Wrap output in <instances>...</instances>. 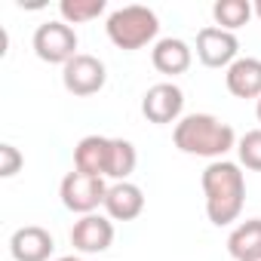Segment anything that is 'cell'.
Masks as SVG:
<instances>
[{
	"instance_id": "cell-12",
	"label": "cell",
	"mask_w": 261,
	"mask_h": 261,
	"mask_svg": "<svg viewBox=\"0 0 261 261\" xmlns=\"http://www.w3.org/2000/svg\"><path fill=\"white\" fill-rule=\"evenodd\" d=\"M151 62H154V68H157L160 74H166V77H178V74H185V71L191 68V62H194V49H191L185 40H178V37H163V40L154 43V49H151Z\"/></svg>"
},
{
	"instance_id": "cell-16",
	"label": "cell",
	"mask_w": 261,
	"mask_h": 261,
	"mask_svg": "<svg viewBox=\"0 0 261 261\" xmlns=\"http://www.w3.org/2000/svg\"><path fill=\"white\" fill-rule=\"evenodd\" d=\"M139 154L136 145L126 139H111V157H108V178L114 181H129V175L136 172Z\"/></svg>"
},
{
	"instance_id": "cell-7",
	"label": "cell",
	"mask_w": 261,
	"mask_h": 261,
	"mask_svg": "<svg viewBox=\"0 0 261 261\" xmlns=\"http://www.w3.org/2000/svg\"><path fill=\"white\" fill-rule=\"evenodd\" d=\"M240 40L237 34L224 31V28H203L197 34V59L206 65V68H230L240 56Z\"/></svg>"
},
{
	"instance_id": "cell-18",
	"label": "cell",
	"mask_w": 261,
	"mask_h": 261,
	"mask_svg": "<svg viewBox=\"0 0 261 261\" xmlns=\"http://www.w3.org/2000/svg\"><path fill=\"white\" fill-rule=\"evenodd\" d=\"M105 10H108L105 0H62V4H59L62 22H68V25L92 22V19H98Z\"/></svg>"
},
{
	"instance_id": "cell-19",
	"label": "cell",
	"mask_w": 261,
	"mask_h": 261,
	"mask_svg": "<svg viewBox=\"0 0 261 261\" xmlns=\"http://www.w3.org/2000/svg\"><path fill=\"white\" fill-rule=\"evenodd\" d=\"M237 154H240V166L261 172V129H249L237 142Z\"/></svg>"
},
{
	"instance_id": "cell-17",
	"label": "cell",
	"mask_w": 261,
	"mask_h": 261,
	"mask_svg": "<svg viewBox=\"0 0 261 261\" xmlns=\"http://www.w3.org/2000/svg\"><path fill=\"white\" fill-rule=\"evenodd\" d=\"M212 16H215V28H224L233 34L237 28H243L255 16V10L249 0H218L212 7Z\"/></svg>"
},
{
	"instance_id": "cell-21",
	"label": "cell",
	"mask_w": 261,
	"mask_h": 261,
	"mask_svg": "<svg viewBox=\"0 0 261 261\" xmlns=\"http://www.w3.org/2000/svg\"><path fill=\"white\" fill-rule=\"evenodd\" d=\"M252 10H255V16L261 19V0H255V4H252Z\"/></svg>"
},
{
	"instance_id": "cell-22",
	"label": "cell",
	"mask_w": 261,
	"mask_h": 261,
	"mask_svg": "<svg viewBox=\"0 0 261 261\" xmlns=\"http://www.w3.org/2000/svg\"><path fill=\"white\" fill-rule=\"evenodd\" d=\"M56 261H83V258H77V255H65V258H56Z\"/></svg>"
},
{
	"instance_id": "cell-2",
	"label": "cell",
	"mask_w": 261,
	"mask_h": 261,
	"mask_svg": "<svg viewBox=\"0 0 261 261\" xmlns=\"http://www.w3.org/2000/svg\"><path fill=\"white\" fill-rule=\"evenodd\" d=\"M172 142L181 154L224 160V154L230 148H237V133L230 123L218 120L215 114H188L175 123Z\"/></svg>"
},
{
	"instance_id": "cell-11",
	"label": "cell",
	"mask_w": 261,
	"mask_h": 261,
	"mask_svg": "<svg viewBox=\"0 0 261 261\" xmlns=\"http://www.w3.org/2000/svg\"><path fill=\"white\" fill-rule=\"evenodd\" d=\"M105 212L111 221H136L145 212V191L133 181H114L105 197Z\"/></svg>"
},
{
	"instance_id": "cell-9",
	"label": "cell",
	"mask_w": 261,
	"mask_h": 261,
	"mask_svg": "<svg viewBox=\"0 0 261 261\" xmlns=\"http://www.w3.org/2000/svg\"><path fill=\"white\" fill-rule=\"evenodd\" d=\"M114 243V221L108 215H80V221H74L71 227V246L83 255H98L108 252Z\"/></svg>"
},
{
	"instance_id": "cell-15",
	"label": "cell",
	"mask_w": 261,
	"mask_h": 261,
	"mask_svg": "<svg viewBox=\"0 0 261 261\" xmlns=\"http://www.w3.org/2000/svg\"><path fill=\"white\" fill-rule=\"evenodd\" d=\"M227 252L237 261H249V258L261 255V218L240 221L227 237Z\"/></svg>"
},
{
	"instance_id": "cell-20",
	"label": "cell",
	"mask_w": 261,
	"mask_h": 261,
	"mask_svg": "<svg viewBox=\"0 0 261 261\" xmlns=\"http://www.w3.org/2000/svg\"><path fill=\"white\" fill-rule=\"evenodd\" d=\"M25 166V157L16 145H0V178H13Z\"/></svg>"
},
{
	"instance_id": "cell-4",
	"label": "cell",
	"mask_w": 261,
	"mask_h": 261,
	"mask_svg": "<svg viewBox=\"0 0 261 261\" xmlns=\"http://www.w3.org/2000/svg\"><path fill=\"white\" fill-rule=\"evenodd\" d=\"M59 197H62V206H65L68 212L92 215L98 206H105L108 185H105V178H98V175H86V172L74 169V172H68V175L62 178Z\"/></svg>"
},
{
	"instance_id": "cell-3",
	"label": "cell",
	"mask_w": 261,
	"mask_h": 261,
	"mask_svg": "<svg viewBox=\"0 0 261 261\" xmlns=\"http://www.w3.org/2000/svg\"><path fill=\"white\" fill-rule=\"evenodd\" d=\"M105 31H108V40H111L117 49L133 53V49L148 46V43L157 37L160 19H157L154 10L133 4V7H120V10H114V13L108 16Z\"/></svg>"
},
{
	"instance_id": "cell-6",
	"label": "cell",
	"mask_w": 261,
	"mask_h": 261,
	"mask_svg": "<svg viewBox=\"0 0 261 261\" xmlns=\"http://www.w3.org/2000/svg\"><path fill=\"white\" fill-rule=\"evenodd\" d=\"M105 80H108V71H105V62L89 56V53H77L65 68H62V83L71 95L77 98H86V95H95L105 89Z\"/></svg>"
},
{
	"instance_id": "cell-13",
	"label": "cell",
	"mask_w": 261,
	"mask_h": 261,
	"mask_svg": "<svg viewBox=\"0 0 261 261\" xmlns=\"http://www.w3.org/2000/svg\"><path fill=\"white\" fill-rule=\"evenodd\" d=\"M227 92L237 98H261V59H237L224 74Z\"/></svg>"
},
{
	"instance_id": "cell-23",
	"label": "cell",
	"mask_w": 261,
	"mask_h": 261,
	"mask_svg": "<svg viewBox=\"0 0 261 261\" xmlns=\"http://www.w3.org/2000/svg\"><path fill=\"white\" fill-rule=\"evenodd\" d=\"M255 117H258V123H261V98H258V105H255Z\"/></svg>"
},
{
	"instance_id": "cell-8",
	"label": "cell",
	"mask_w": 261,
	"mask_h": 261,
	"mask_svg": "<svg viewBox=\"0 0 261 261\" xmlns=\"http://www.w3.org/2000/svg\"><path fill=\"white\" fill-rule=\"evenodd\" d=\"M181 111H185V92L175 83H154L142 98V114L148 117V123L157 126L178 123Z\"/></svg>"
},
{
	"instance_id": "cell-14",
	"label": "cell",
	"mask_w": 261,
	"mask_h": 261,
	"mask_svg": "<svg viewBox=\"0 0 261 261\" xmlns=\"http://www.w3.org/2000/svg\"><path fill=\"white\" fill-rule=\"evenodd\" d=\"M108 157H111V139L105 136H86L74 148V169L86 175L108 178Z\"/></svg>"
},
{
	"instance_id": "cell-24",
	"label": "cell",
	"mask_w": 261,
	"mask_h": 261,
	"mask_svg": "<svg viewBox=\"0 0 261 261\" xmlns=\"http://www.w3.org/2000/svg\"><path fill=\"white\" fill-rule=\"evenodd\" d=\"M249 261H261V255H255V258H249Z\"/></svg>"
},
{
	"instance_id": "cell-1",
	"label": "cell",
	"mask_w": 261,
	"mask_h": 261,
	"mask_svg": "<svg viewBox=\"0 0 261 261\" xmlns=\"http://www.w3.org/2000/svg\"><path fill=\"white\" fill-rule=\"evenodd\" d=\"M203 194H206V215L215 227H227L243 215L246 206V175L240 163L212 160L203 169Z\"/></svg>"
},
{
	"instance_id": "cell-5",
	"label": "cell",
	"mask_w": 261,
	"mask_h": 261,
	"mask_svg": "<svg viewBox=\"0 0 261 261\" xmlns=\"http://www.w3.org/2000/svg\"><path fill=\"white\" fill-rule=\"evenodd\" d=\"M34 53L40 62H49V65H68L74 56H77V31L68 25V22H43L37 31H34V40H31Z\"/></svg>"
},
{
	"instance_id": "cell-10",
	"label": "cell",
	"mask_w": 261,
	"mask_h": 261,
	"mask_svg": "<svg viewBox=\"0 0 261 261\" xmlns=\"http://www.w3.org/2000/svg\"><path fill=\"white\" fill-rule=\"evenodd\" d=\"M10 252L16 261H49L56 252V240L40 224H25L10 237Z\"/></svg>"
}]
</instances>
